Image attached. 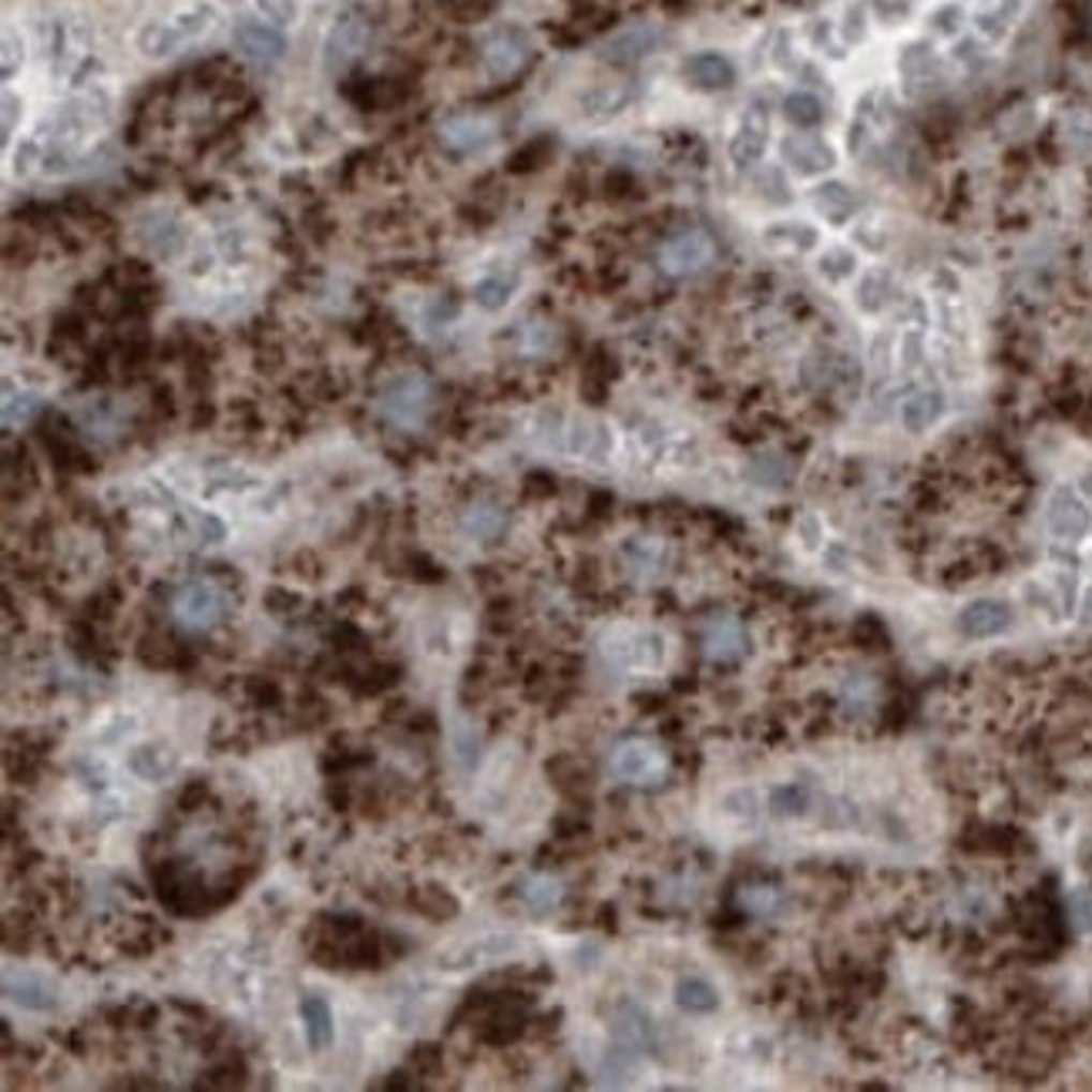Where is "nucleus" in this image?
Wrapping results in <instances>:
<instances>
[{
    "mask_svg": "<svg viewBox=\"0 0 1092 1092\" xmlns=\"http://www.w3.org/2000/svg\"><path fill=\"white\" fill-rule=\"evenodd\" d=\"M759 192H764L770 202H791V186H786V179L773 168L759 175Z\"/></svg>",
    "mask_w": 1092,
    "mask_h": 1092,
    "instance_id": "45",
    "label": "nucleus"
},
{
    "mask_svg": "<svg viewBox=\"0 0 1092 1092\" xmlns=\"http://www.w3.org/2000/svg\"><path fill=\"white\" fill-rule=\"evenodd\" d=\"M767 803H770V814L773 817L794 821V817H803L807 810H810V791H807L803 783H797V780H786V783L773 786Z\"/></svg>",
    "mask_w": 1092,
    "mask_h": 1092,
    "instance_id": "30",
    "label": "nucleus"
},
{
    "mask_svg": "<svg viewBox=\"0 0 1092 1092\" xmlns=\"http://www.w3.org/2000/svg\"><path fill=\"white\" fill-rule=\"evenodd\" d=\"M545 148H548V142L545 138H535V142H528L525 148H518L515 151V156H512V162H507V168H512V172H525V168H535L542 159H545Z\"/></svg>",
    "mask_w": 1092,
    "mask_h": 1092,
    "instance_id": "42",
    "label": "nucleus"
},
{
    "mask_svg": "<svg viewBox=\"0 0 1092 1092\" xmlns=\"http://www.w3.org/2000/svg\"><path fill=\"white\" fill-rule=\"evenodd\" d=\"M444 4H447L444 11H447L451 20H457V24H477V20L491 17L498 0H444Z\"/></svg>",
    "mask_w": 1092,
    "mask_h": 1092,
    "instance_id": "39",
    "label": "nucleus"
},
{
    "mask_svg": "<svg viewBox=\"0 0 1092 1092\" xmlns=\"http://www.w3.org/2000/svg\"><path fill=\"white\" fill-rule=\"evenodd\" d=\"M958 632L964 639L972 643H985V639H999L1015 625V613L1012 605L1002 599H975L958 613L955 619Z\"/></svg>",
    "mask_w": 1092,
    "mask_h": 1092,
    "instance_id": "15",
    "label": "nucleus"
},
{
    "mask_svg": "<svg viewBox=\"0 0 1092 1092\" xmlns=\"http://www.w3.org/2000/svg\"><path fill=\"white\" fill-rule=\"evenodd\" d=\"M810 202H814V209L824 222L830 225H847L857 212H860V198L857 192L841 182V179H827L821 182L814 192H810Z\"/></svg>",
    "mask_w": 1092,
    "mask_h": 1092,
    "instance_id": "20",
    "label": "nucleus"
},
{
    "mask_svg": "<svg viewBox=\"0 0 1092 1092\" xmlns=\"http://www.w3.org/2000/svg\"><path fill=\"white\" fill-rule=\"evenodd\" d=\"M1069 914L1079 934H1092V895L1082 891V887L1069 898Z\"/></svg>",
    "mask_w": 1092,
    "mask_h": 1092,
    "instance_id": "41",
    "label": "nucleus"
},
{
    "mask_svg": "<svg viewBox=\"0 0 1092 1092\" xmlns=\"http://www.w3.org/2000/svg\"><path fill=\"white\" fill-rule=\"evenodd\" d=\"M24 61H28V44H24V34L8 28L4 31V50H0V74H4V82H14Z\"/></svg>",
    "mask_w": 1092,
    "mask_h": 1092,
    "instance_id": "37",
    "label": "nucleus"
},
{
    "mask_svg": "<svg viewBox=\"0 0 1092 1092\" xmlns=\"http://www.w3.org/2000/svg\"><path fill=\"white\" fill-rule=\"evenodd\" d=\"M632 98H636L632 85H595L581 94V112H586V118L605 121V118L622 115L632 105Z\"/></svg>",
    "mask_w": 1092,
    "mask_h": 1092,
    "instance_id": "25",
    "label": "nucleus"
},
{
    "mask_svg": "<svg viewBox=\"0 0 1092 1092\" xmlns=\"http://www.w3.org/2000/svg\"><path fill=\"white\" fill-rule=\"evenodd\" d=\"M175 24H179V31L189 38V41H195V38H202V34H209L212 28H216V20H219V11L209 4V0H192V4L186 8V11H179V14H175L172 17Z\"/></svg>",
    "mask_w": 1092,
    "mask_h": 1092,
    "instance_id": "33",
    "label": "nucleus"
},
{
    "mask_svg": "<svg viewBox=\"0 0 1092 1092\" xmlns=\"http://www.w3.org/2000/svg\"><path fill=\"white\" fill-rule=\"evenodd\" d=\"M233 47L239 55L260 68H272L286 58L290 41L283 34V28L266 17H239L233 24Z\"/></svg>",
    "mask_w": 1092,
    "mask_h": 1092,
    "instance_id": "7",
    "label": "nucleus"
},
{
    "mask_svg": "<svg viewBox=\"0 0 1092 1092\" xmlns=\"http://www.w3.org/2000/svg\"><path fill=\"white\" fill-rule=\"evenodd\" d=\"M740 901H743L753 914H770V911L780 904V898H777L773 887H747V891L740 895Z\"/></svg>",
    "mask_w": 1092,
    "mask_h": 1092,
    "instance_id": "43",
    "label": "nucleus"
},
{
    "mask_svg": "<svg viewBox=\"0 0 1092 1092\" xmlns=\"http://www.w3.org/2000/svg\"><path fill=\"white\" fill-rule=\"evenodd\" d=\"M299 4L302 0H256V8L266 20L279 24V28H286V24H293L299 17Z\"/></svg>",
    "mask_w": 1092,
    "mask_h": 1092,
    "instance_id": "40",
    "label": "nucleus"
},
{
    "mask_svg": "<svg viewBox=\"0 0 1092 1092\" xmlns=\"http://www.w3.org/2000/svg\"><path fill=\"white\" fill-rule=\"evenodd\" d=\"M767 242L791 246L794 252H810V249H817L821 233H817V225H810V222H777L767 228Z\"/></svg>",
    "mask_w": 1092,
    "mask_h": 1092,
    "instance_id": "32",
    "label": "nucleus"
},
{
    "mask_svg": "<svg viewBox=\"0 0 1092 1092\" xmlns=\"http://www.w3.org/2000/svg\"><path fill=\"white\" fill-rule=\"evenodd\" d=\"M555 346V329L542 320H531L518 329V350L525 353V357H542V353H548Z\"/></svg>",
    "mask_w": 1092,
    "mask_h": 1092,
    "instance_id": "36",
    "label": "nucleus"
},
{
    "mask_svg": "<svg viewBox=\"0 0 1092 1092\" xmlns=\"http://www.w3.org/2000/svg\"><path fill=\"white\" fill-rule=\"evenodd\" d=\"M518 895L528 904V911L548 914V911H555L558 904H562L565 887H562V881L551 877V874H528L521 881V887H518Z\"/></svg>",
    "mask_w": 1092,
    "mask_h": 1092,
    "instance_id": "28",
    "label": "nucleus"
},
{
    "mask_svg": "<svg viewBox=\"0 0 1092 1092\" xmlns=\"http://www.w3.org/2000/svg\"><path fill=\"white\" fill-rule=\"evenodd\" d=\"M945 414V397L942 390H914L904 403H901V427L907 434H925L931 430Z\"/></svg>",
    "mask_w": 1092,
    "mask_h": 1092,
    "instance_id": "23",
    "label": "nucleus"
},
{
    "mask_svg": "<svg viewBox=\"0 0 1092 1092\" xmlns=\"http://www.w3.org/2000/svg\"><path fill=\"white\" fill-rule=\"evenodd\" d=\"M655 260L669 279H693L717 263V242L706 228H682L659 246Z\"/></svg>",
    "mask_w": 1092,
    "mask_h": 1092,
    "instance_id": "4",
    "label": "nucleus"
},
{
    "mask_svg": "<svg viewBox=\"0 0 1092 1092\" xmlns=\"http://www.w3.org/2000/svg\"><path fill=\"white\" fill-rule=\"evenodd\" d=\"M373 41V24L360 8H346L340 11L334 20H329L326 38H323V71L334 74V78H343L353 68L360 64V58L367 55V47Z\"/></svg>",
    "mask_w": 1092,
    "mask_h": 1092,
    "instance_id": "2",
    "label": "nucleus"
},
{
    "mask_svg": "<svg viewBox=\"0 0 1092 1092\" xmlns=\"http://www.w3.org/2000/svg\"><path fill=\"white\" fill-rule=\"evenodd\" d=\"M20 115H24V101H20V94H14L8 88L4 91V148L14 142V129L20 124Z\"/></svg>",
    "mask_w": 1092,
    "mask_h": 1092,
    "instance_id": "44",
    "label": "nucleus"
},
{
    "mask_svg": "<svg viewBox=\"0 0 1092 1092\" xmlns=\"http://www.w3.org/2000/svg\"><path fill=\"white\" fill-rule=\"evenodd\" d=\"M703 652L709 663H736L747 652V632L733 616L709 619L703 629Z\"/></svg>",
    "mask_w": 1092,
    "mask_h": 1092,
    "instance_id": "18",
    "label": "nucleus"
},
{
    "mask_svg": "<svg viewBox=\"0 0 1092 1092\" xmlns=\"http://www.w3.org/2000/svg\"><path fill=\"white\" fill-rule=\"evenodd\" d=\"M4 992L11 1002H17L20 1008H31V1012H44L55 1005V995H58V988L50 985V978H44L41 972H31V969H8L4 972Z\"/></svg>",
    "mask_w": 1092,
    "mask_h": 1092,
    "instance_id": "19",
    "label": "nucleus"
},
{
    "mask_svg": "<svg viewBox=\"0 0 1092 1092\" xmlns=\"http://www.w3.org/2000/svg\"><path fill=\"white\" fill-rule=\"evenodd\" d=\"M44 411V400L31 390H8L4 394V427H24Z\"/></svg>",
    "mask_w": 1092,
    "mask_h": 1092,
    "instance_id": "34",
    "label": "nucleus"
},
{
    "mask_svg": "<svg viewBox=\"0 0 1092 1092\" xmlns=\"http://www.w3.org/2000/svg\"><path fill=\"white\" fill-rule=\"evenodd\" d=\"M891 296H895V276H891V269L871 266V269L860 272L857 286H854V299H857V307L865 310L868 316L881 313L887 302H891Z\"/></svg>",
    "mask_w": 1092,
    "mask_h": 1092,
    "instance_id": "24",
    "label": "nucleus"
},
{
    "mask_svg": "<svg viewBox=\"0 0 1092 1092\" xmlns=\"http://www.w3.org/2000/svg\"><path fill=\"white\" fill-rule=\"evenodd\" d=\"M515 293H518V279H515V276H507V272H488V276H481L477 283H474V290H471L474 302H477L481 310H488V313L504 310L507 302L515 299Z\"/></svg>",
    "mask_w": 1092,
    "mask_h": 1092,
    "instance_id": "29",
    "label": "nucleus"
},
{
    "mask_svg": "<svg viewBox=\"0 0 1092 1092\" xmlns=\"http://www.w3.org/2000/svg\"><path fill=\"white\" fill-rule=\"evenodd\" d=\"M780 108H783V118L791 121V124H797L800 132L817 129V124L827 118V105H824V98H821L817 91H803V88H797V91L786 94Z\"/></svg>",
    "mask_w": 1092,
    "mask_h": 1092,
    "instance_id": "27",
    "label": "nucleus"
},
{
    "mask_svg": "<svg viewBox=\"0 0 1092 1092\" xmlns=\"http://www.w3.org/2000/svg\"><path fill=\"white\" fill-rule=\"evenodd\" d=\"M535 55V44H531V34L515 20H504L498 28H491L481 41V61H485L488 74L498 82L515 78V74L531 61Z\"/></svg>",
    "mask_w": 1092,
    "mask_h": 1092,
    "instance_id": "3",
    "label": "nucleus"
},
{
    "mask_svg": "<svg viewBox=\"0 0 1092 1092\" xmlns=\"http://www.w3.org/2000/svg\"><path fill=\"white\" fill-rule=\"evenodd\" d=\"M441 145L457 159H474L485 156V151L498 142V129L495 121L485 115H451L441 121L438 129Z\"/></svg>",
    "mask_w": 1092,
    "mask_h": 1092,
    "instance_id": "11",
    "label": "nucleus"
},
{
    "mask_svg": "<svg viewBox=\"0 0 1092 1092\" xmlns=\"http://www.w3.org/2000/svg\"><path fill=\"white\" fill-rule=\"evenodd\" d=\"M461 531L477 545H495L507 535V512L491 501H474L461 515Z\"/></svg>",
    "mask_w": 1092,
    "mask_h": 1092,
    "instance_id": "22",
    "label": "nucleus"
},
{
    "mask_svg": "<svg viewBox=\"0 0 1092 1092\" xmlns=\"http://www.w3.org/2000/svg\"><path fill=\"white\" fill-rule=\"evenodd\" d=\"M608 663H616L619 669L629 673H652L666 663V639L659 632L649 629H636V632H619V636H608L602 646Z\"/></svg>",
    "mask_w": 1092,
    "mask_h": 1092,
    "instance_id": "8",
    "label": "nucleus"
},
{
    "mask_svg": "<svg viewBox=\"0 0 1092 1092\" xmlns=\"http://www.w3.org/2000/svg\"><path fill=\"white\" fill-rule=\"evenodd\" d=\"M676 1005L682 1012H693V1015H706V1012H717L720 1008V995H717V988L709 985L706 978H682L676 985Z\"/></svg>",
    "mask_w": 1092,
    "mask_h": 1092,
    "instance_id": "31",
    "label": "nucleus"
},
{
    "mask_svg": "<svg viewBox=\"0 0 1092 1092\" xmlns=\"http://www.w3.org/2000/svg\"><path fill=\"white\" fill-rule=\"evenodd\" d=\"M138 239H142L148 256H156L162 263L179 260L182 252H186V246H189V233H186L182 219L175 216V212H168V209H156V212L142 216Z\"/></svg>",
    "mask_w": 1092,
    "mask_h": 1092,
    "instance_id": "13",
    "label": "nucleus"
},
{
    "mask_svg": "<svg viewBox=\"0 0 1092 1092\" xmlns=\"http://www.w3.org/2000/svg\"><path fill=\"white\" fill-rule=\"evenodd\" d=\"M380 417L397 430H420L434 411V384L427 373L403 370L387 380V387L380 390Z\"/></svg>",
    "mask_w": 1092,
    "mask_h": 1092,
    "instance_id": "1",
    "label": "nucleus"
},
{
    "mask_svg": "<svg viewBox=\"0 0 1092 1092\" xmlns=\"http://www.w3.org/2000/svg\"><path fill=\"white\" fill-rule=\"evenodd\" d=\"M821 272H824V279H830V283H841V279L857 272V252H851L847 246L827 249L824 260H821Z\"/></svg>",
    "mask_w": 1092,
    "mask_h": 1092,
    "instance_id": "38",
    "label": "nucleus"
},
{
    "mask_svg": "<svg viewBox=\"0 0 1092 1092\" xmlns=\"http://www.w3.org/2000/svg\"><path fill=\"white\" fill-rule=\"evenodd\" d=\"M767 148H770V112L767 105L753 101L750 108H743L740 121H736V129L729 135V145H726L729 162L736 172H750L764 162Z\"/></svg>",
    "mask_w": 1092,
    "mask_h": 1092,
    "instance_id": "9",
    "label": "nucleus"
},
{
    "mask_svg": "<svg viewBox=\"0 0 1092 1092\" xmlns=\"http://www.w3.org/2000/svg\"><path fill=\"white\" fill-rule=\"evenodd\" d=\"M625 555H629L632 572L643 575V578H649V575H655V572H663V562H666V548L659 545V542H652V538H636V542L629 545Z\"/></svg>",
    "mask_w": 1092,
    "mask_h": 1092,
    "instance_id": "35",
    "label": "nucleus"
},
{
    "mask_svg": "<svg viewBox=\"0 0 1092 1092\" xmlns=\"http://www.w3.org/2000/svg\"><path fill=\"white\" fill-rule=\"evenodd\" d=\"M613 1049L622 1052L632 1062L655 1049V1022L643 1005L622 1002L616 1008V1046Z\"/></svg>",
    "mask_w": 1092,
    "mask_h": 1092,
    "instance_id": "17",
    "label": "nucleus"
},
{
    "mask_svg": "<svg viewBox=\"0 0 1092 1092\" xmlns=\"http://www.w3.org/2000/svg\"><path fill=\"white\" fill-rule=\"evenodd\" d=\"M1046 528L1056 542H1086L1092 535V507L1073 488H1056L1046 504Z\"/></svg>",
    "mask_w": 1092,
    "mask_h": 1092,
    "instance_id": "10",
    "label": "nucleus"
},
{
    "mask_svg": "<svg viewBox=\"0 0 1092 1092\" xmlns=\"http://www.w3.org/2000/svg\"><path fill=\"white\" fill-rule=\"evenodd\" d=\"M186 41L189 38L179 31V24L175 20H145L135 31V47H138V55L148 58V61H165L172 55H179V50L186 47Z\"/></svg>",
    "mask_w": 1092,
    "mask_h": 1092,
    "instance_id": "21",
    "label": "nucleus"
},
{
    "mask_svg": "<svg viewBox=\"0 0 1092 1092\" xmlns=\"http://www.w3.org/2000/svg\"><path fill=\"white\" fill-rule=\"evenodd\" d=\"M871 699H874V682L871 679H860V682L854 679L844 690V703L851 709H865V706H871Z\"/></svg>",
    "mask_w": 1092,
    "mask_h": 1092,
    "instance_id": "46",
    "label": "nucleus"
},
{
    "mask_svg": "<svg viewBox=\"0 0 1092 1092\" xmlns=\"http://www.w3.org/2000/svg\"><path fill=\"white\" fill-rule=\"evenodd\" d=\"M663 44H666V34L659 24H636V28H625V31L608 38L599 47V58L613 68H632V64L652 58Z\"/></svg>",
    "mask_w": 1092,
    "mask_h": 1092,
    "instance_id": "12",
    "label": "nucleus"
},
{
    "mask_svg": "<svg viewBox=\"0 0 1092 1092\" xmlns=\"http://www.w3.org/2000/svg\"><path fill=\"white\" fill-rule=\"evenodd\" d=\"M613 773L632 786H659L669 777V756L652 740H622L613 750Z\"/></svg>",
    "mask_w": 1092,
    "mask_h": 1092,
    "instance_id": "6",
    "label": "nucleus"
},
{
    "mask_svg": "<svg viewBox=\"0 0 1092 1092\" xmlns=\"http://www.w3.org/2000/svg\"><path fill=\"white\" fill-rule=\"evenodd\" d=\"M1082 491H1086V495H1092V468H1089V471H1086V477H1082Z\"/></svg>",
    "mask_w": 1092,
    "mask_h": 1092,
    "instance_id": "47",
    "label": "nucleus"
},
{
    "mask_svg": "<svg viewBox=\"0 0 1092 1092\" xmlns=\"http://www.w3.org/2000/svg\"><path fill=\"white\" fill-rule=\"evenodd\" d=\"M222 4H225V8H239V4H242V0H222Z\"/></svg>",
    "mask_w": 1092,
    "mask_h": 1092,
    "instance_id": "48",
    "label": "nucleus"
},
{
    "mask_svg": "<svg viewBox=\"0 0 1092 1092\" xmlns=\"http://www.w3.org/2000/svg\"><path fill=\"white\" fill-rule=\"evenodd\" d=\"M783 162L791 168L797 179H817V175H827L837 168V148L821 138V135H786L780 142Z\"/></svg>",
    "mask_w": 1092,
    "mask_h": 1092,
    "instance_id": "14",
    "label": "nucleus"
},
{
    "mask_svg": "<svg viewBox=\"0 0 1092 1092\" xmlns=\"http://www.w3.org/2000/svg\"><path fill=\"white\" fill-rule=\"evenodd\" d=\"M679 74L685 85L703 94H720L736 85V64L720 50H696L682 61Z\"/></svg>",
    "mask_w": 1092,
    "mask_h": 1092,
    "instance_id": "16",
    "label": "nucleus"
},
{
    "mask_svg": "<svg viewBox=\"0 0 1092 1092\" xmlns=\"http://www.w3.org/2000/svg\"><path fill=\"white\" fill-rule=\"evenodd\" d=\"M299 1012H302V1029H307V1043H310V1049H326L329 1043H334L337 1029H334V1012H329L326 999H320V995H302Z\"/></svg>",
    "mask_w": 1092,
    "mask_h": 1092,
    "instance_id": "26",
    "label": "nucleus"
},
{
    "mask_svg": "<svg viewBox=\"0 0 1092 1092\" xmlns=\"http://www.w3.org/2000/svg\"><path fill=\"white\" fill-rule=\"evenodd\" d=\"M172 613H175V622H179L182 629H189V632H209L225 616V595H222L219 586H212V581L192 578V581H186L179 592H175Z\"/></svg>",
    "mask_w": 1092,
    "mask_h": 1092,
    "instance_id": "5",
    "label": "nucleus"
}]
</instances>
